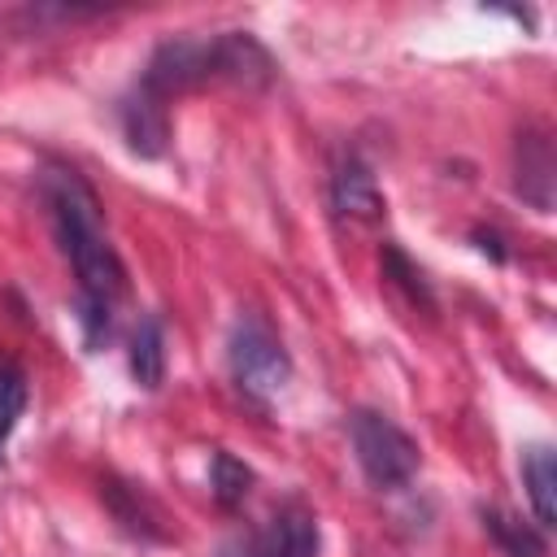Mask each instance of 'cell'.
<instances>
[{
  "mask_svg": "<svg viewBox=\"0 0 557 557\" xmlns=\"http://www.w3.org/2000/svg\"><path fill=\"white\" fill-rule=\"evenodd\" d=\"M44 200L52 213V231L61 239V252L70 257L74 274H78V305L91 309H109L117 305V296L126 292V270L122 257L113 252L104 226H100V200L96 191L65 165L44 174Z\"/></svg>",
  "mask_w": 557,
  "mask_h": 557,
  "instance_id": "1",
  "label": "cell"
},
{
  "mask_svg": "<svg viewBox=\"0 0 557 557\" xmlns=\"http://www.w3.org/2000/svg\"><path fill=\"white\" fill-rule=\"evenodd\" d=\"M348 435H352L357 466H361V474H366L374 487L392 492V487H405V483L418 474L422 453H418L413 435L400 431L387 413H379V409H352Z\"/></svg>",
  "mask_w": 557,
  "mask_h": 557,
  "instance_id": "2",
  "label": "cell"
},
{
  "mask_svg": "<svg viewBox=\"0 0 557 557\" xmlns=\"http://www.w3.org/2000/svg\"><path fill=\"white\" fill-rule=\"evenodd\" d=\"M226 357H231V374H235L239 392L252 400H274L292 379V357H287L283 339L257 313H244L235 322Z\"/></svg>",
  "mask_w": 557,
  "mask_h": 557,
  "instance_id": "3",
  "label": "cell"
},
{
  "mask_svg": "<svg viewBox=\"0 0 557 557\" xmlns=\"http://www.w3.org/2000/svg\"><path fill=\"white\" fill-rule=\"evenodd\" d=\"M139 83H144L148 91H157L161 100L213 83V74H209V39H187V35H178V39L157 44V52L148 57Z\"/></svg>",
  "mask_w": 557,
  "mask_h": 557,
  "instance_id": "4",
  "label": "cell"
},
{
  "mask_svg": "<svg viewBox=\"0 0 557 557\" xmlns=\"http://www.w3.org/2000/svg\"><path fill=\"white\" fill-rule=\"evenodd\" d=\"M209 74L222 78V83L261 91L274 78V57L248 30H226L218 39H209Z\"/></svg>",
  "mask_w": 557,
  "mask_h": 557,
  "instance_id": "5",
  "label": "cell"
},
{
  "mask_svg": "<svg viewBox=\"0 0 557 557\" xmlns=\"http://www.w3.org/2000/svg\"><path fill=\"white\" fill-rule=\"evenodd\" d=\"M122 135L135 157H161L170 148V100L148 91L144 83L122 100Z\"/></svg>",
  "mask_w": 557,
  "mask_h": 557,
  "instance_id": "6",
  "label": "cell"
},
{
  "mask_svg": "<svg viewBox=\"0 0 557 557\" xmlns=\"http://www.w3.org/2000/svg\"><path fill=\"white\" fill-rule=\"evenodd\" d=\"M331 209L348 222H361V226L383 218V209H387L383 191H379V183H374V174L361 157H339L335 161V170H331Z\"/></svg>",
  "mask_w": 557,
  "mask_h": 557,
  "instance_id": "7",
  "label": "cell"
},
{
  "mask_svg": "<svg viewBox=\"0 0 557 557\" xmlns=\"http://www.w3.org/2000/svg\"><path fill=\"white\" fill-rule=\"evenodd\" d=\"M513 170H518V191H522V200H531L540 213H548L553 209V139H548V131H540V126H531V131H522L518 135V161H513Z\"/></svg>",
  "mask_w": 557,
  "mask_h": 557,
  "instance_id": "8",
  "label": "cell"
},
{
  "mask_svg": "<svg viewBox=\"0 0 557 557\" xmlns=\"http://www.w3.org/2000/svg\"><path fill=\"white\" fill-rule=\"evenodd\" d=\"M265 557H322V535H318V518L305 505H287L278 509V518L270 522V531L257 540Z\"/></svg>",
  "mask_w": 557,
  "mask_h": 557,
  "instance_id": "9",
  "label": "cell"
},
{
  "mask_svg": "<svg viewBox=\"0 0 557 557\" xmlns=\"http://www.w3.org/2000/svg\"><path fill=\"white\" fill-rule=\"evenodd\" d=\"M522 483H527V496H531V509H535L540 527H553L557 522V461H553V448H544V444L527 448Z\"/></svg>",
  "mask_w": 557,
  "mask_h": 557,
  "instance_id": "10",
  "label": "cell"
},
{
  "mask_svg": "<svg viewBox=\"0 0 557 557\" xmlns=\"http://www.w3.org/2000/svg\"><path fill=\"white\" fill-rule=\"evenodd\" d=\"M126 361H131V379L139 387H148V392L161 387V379H165V331H161L157 318H139Z\"/></svg>",
  "mask_w": 557,
  "mask_h": 557,
  "instance_id": "11",
  "label": "cell"
},
{
  "mask_svg": "<svg viewBox=\"0 0 557 557\" xmlns=\"http://www.w3.org/2000/svg\"><path fill=\"white\" fill-rule=\"evenodd\" d=\"M209 487H213V500L222 509H239L248 487H252V470L231 457V453H213V466H209Z\"/></svg>",
  "mask_w": 557,
  "mask_h": 557,
  "instance_id": "12",
  "label": "cell"
},
{
  "mask_svg": "<svg viewBox=\"0 0 557 557\" xmlns=\"http://www.w3.org/2000/svg\"><path fill=\"white\" fill-rule=\"evenodd\" d=\"M483 522H487L492 540L505 548V557H544V540H540V531L522 527L518 518H509V513H500V509H487Z\"/></svg>",
  "mask_w": 557,
  "mask_h": 557,
  "instance_id": "13",
  "label": "cell"
},
{
  "mask_svg": "<svg viewBox=\"0 0 557 557\" xmlns=\"http://www.w3.org/2000/svg\"><path fill=\"white\" fill-rule=\"evenodd\" d=\"M383 274H387V278H392V283H396L413 305H426V309L435 305V300H431V283L422 278V270H418V265H413L396 244H383Z\"/></svg>",
  "mask_w": 557,
  "mask_h": 557,
  "instance_id": "14",
  "label": "cell"
},
{
  "mask_svg": "<svg viewBox=\"0 0 557 557\" xmlns=\"http://www.w3.org/2000/svg\"><path fill=\"white\" fill-rule=\"evenodd\" d=\"M22 409H26V379L17 366H0V444L9 440Z\"/></svg>",
  "mask_w": 557,
  "mask_h": 557,
  "instance_id": "15",
  "label": "cell"
},
{
  "mask_svg": "<svg viewBox=\"0 0 557 557\" xmlns=\"http://www.w3.org/2000/svg\"><path fill=\"white\" fill-rule=\"evenodd\" d=\"M239 557H265V553H261V544H252V548H248V553H239Z\"/></svg>",
  "mask_w": 557,
  "mask_h": 557,
  "instance_id": "16",
  "label": "cell"
}]
</instances>
